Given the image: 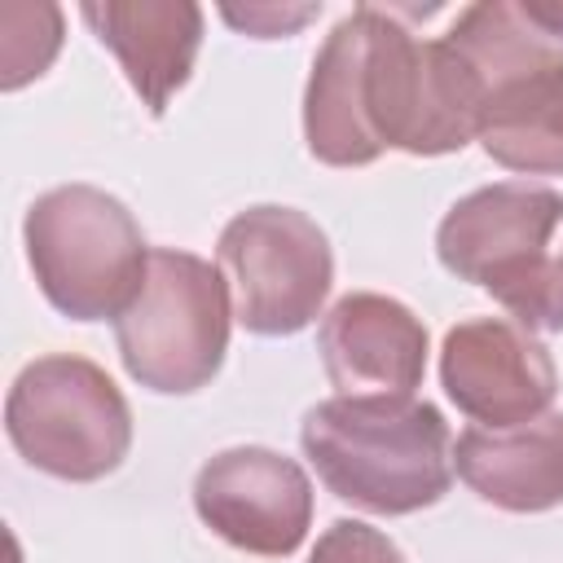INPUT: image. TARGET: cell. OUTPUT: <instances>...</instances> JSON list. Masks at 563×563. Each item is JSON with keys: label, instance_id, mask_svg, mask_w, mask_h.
<instances>
[{"label": "cell", "instance_id": "6", "mask_svg": "<svg viewBox=\"0 0 563 563\" xmlns=\"http://www.w3.org/2000/svg\"><path fill=\"white\" fill-rule=\"evenodd\" d=\"M4 431L26 466L66 484H92L123 466L132 449V409L97 361L53 352L35 356L13 378Z\"/></svg>", "mask_w": 563, "mask_h": 563}, {"label": "cell", "instance_id": "1", "mask_svg": "<svg viewBox=\"0 0 563 563\" xmlns=\"http://www.w3.org/2000/svg\"><path fill=\"white\" fill-rule=\"evenodd\" d=\"M303 457L321 484L369 515H413L453 484V435L413 396H330L303 413Z\"/></svg>", "mask_w": 563, "mask_h": 563}, {"label": "cell", "instance_id": "9", "mask_svg": "<svg viewBox=\"0 0 563 563\" xmlns=\"http://www.w3.org/2000/svg\"><path fill=\"white\" fill-rule=\"evenodd\" d=\"M440 383L475 427L506 431L550 413L559 369L532 330L510 317H471L444 334Z\"/></svg>", "mask_w": 563, "mask_h": 563}, {"label": "cell", "instance_id": "5", "mask_svg": "<svg viewBox=\"0 0 563 563\" xmlns=\"http://www.w3.org/2000/svg\"><path fill=\"white\" fill-rule=\"evenodd\" d=\"M229 321V282L220 264L158 246L150 251L136 299L114 317L119 361L141 387L158 396H189L220 374Z\"/></svg>", "mask_w": 563, "mask_h": 563}, {"label": "cell", "instance_id": "10", "mask_svg": "<svg viewBox=\"0 0 563 563\" xmlns=\"http://www.w3.org/2000/svg\"><path fill=\"white\" fill-rule=\"evenodd\" d=\"M317 352L339 396H413L427 369V325L391 295L352 290L321 317Z\"/></svg>", "mask_w": 563, "mask_h": 563}, {"label": "cell", "instance_id": "7", "mask_svg": "<svg viewBox=\"0 0 563 563\" xmlns=\"http://www.w3.org/2000/svg\"><path fill=\"white\" fill-rule=\"evenodd\" d=\"M224 282L233 286V317L242 330L282 339L312 325L334 282L325 229L277 202L238 211L216 242Z\"/></svg>", "mask_w": 563, "mask_h": 563}, {"label": "cell", "instance_id": "17", "mask_svg": "<svg viewBox=\"0 0 563 563\" xmlns=\"http://www.w3.org/2000/svg\"><path fill=\"white\" fill-rule=\"evenodd\" d=\"M321 13V4H224L220 18L242 31V35H255V40H277V35H295L303 22H312Z\"/></svg>", "mask_w": 563, "mask_h": 563}, {"label": "cell", "instance_id": "3", "mask_svg": "<svg viewBox=\"0 0 563 563\" xmlns=\"http://www.w3.org/2000/svg\"><path fill=\"white\" fill-rule=\"evenodd\" d=\"M563 220V194L528 180H497L457 198L440 229V264L484 286L515 325L523 330H563V260H554L550 233Z\"/></svg>", "mask_w": 563, "mask_h": 563}, {"label": "cell", "instance_id": "13", "mask_svg": "<svg viewBox=\"0 0 563 563\" xmlns=\"http://www.w3.org/2000/svg\"><path fill=\"white\" fill-rule=\"evenodd\" d=\"M475 141L519 176H563V66L519 75L488 92Z\"/></svg>", "mask_w": 563, "mask_h": 563}, {"label": "cell", "instance_id": "15", "mask_svg": "<svg viewBox=\"0 0 563 563\" xmlns=\"http://www.w3.org/2000/svg\"><path fill=\"white\" fill-rule=\"evenodd\" d=\"M62 48L57 4H4L0 9V88L13 92L40 79Z\"/></svg>", "mask_w": 563, "mask_h": 563}, {"label": "cell", "instance_id": "2", "mask_svg": "<svg viewBox=\"0 0 563 563\" xmlns=\"http://www.w3.org/2000/svg\"><path fill=\"white\" fill-rule=\"evenodd\" d=\"M418 44L422 40L378 4H356L330 26L303 88V141L312 158L365 167L383 150H405Z\"/></svg>", "mask_w": 563, "mask_h": 563}, {"label": "cell", "instance_id": "8", "mask_svg": "<svg viewBox=\"0 0 563 563\" xmlns=\"http://www.w3.org/2000/svg\"><path fill=\"white\" fill-rule=\"evenodd\" d=\"M198 519L242 554L286 559L312 528V479L277 449L238 444L194 475Z\"/></svg>", "mask_w": 563, "mask_h": 563}, {"label": "cell", "instance_id": "14", "mask_svg": "<svg viewBox=\"0 0 563 563\" xmlns=\"http://www.w3.org/2000/svg\"><path fill=\"white\" fill-rule=\"evenodd\" d=\"M449 48L471 66V75L488 92H497L501 84L545 70V66H563V35L537 13L532 0H479L466 4L453 26H449Z\"/></svg>", "mask_w": 563, "mask_h": 563}, {"label": "cell", "instance_id": "12", "mask_svg": "<svg viewBox=\"0 0 563 563\" xmlns=\"http://www.w3.org/2000/svg\"><path fill=\"white\" fill-rule=\"evenodd\" d=\"M453 466L466 488L510 515L563 506V413L550 409L523 427H466L453 440Z\"/></svg>", "mask_w": 563, "mask_h": 563}, {"label": "cell", "instance_id": "18", "mask_svg": "<svg viewBox=\"0 0 563 563\" xmlns=\"http://www.w3.org/2000/svg\"><path fill=\"white\" fill-rule=\"evenodd\" d=\"M532 4H537V13H541V18L563 35V0H532Z\"/></svg>", "mask_w": 563, "mask_h": 563}, {"label": "cell", "instance_id": "11", "mask_svg": "<svg viewBox=\"0 0 563 563\" xmlns=\"http://www.w3.org/2000/svg\"><path fill=\"white\" fill-rule=\"evenodd\" d=\"M79 18L114 53L141 106L158 119L198 62L202 9L194 0H88Z\"/></svg>", "mask_w": 563, "mask_h": 563}, {"label": "cell", "instance_id": "4", "mask_svg": "<svg viewBox=\"0 0 563 563\" xmlns=\"http://www.w3.org/2000/svg\"><path fill=\"white\" fill-rule=\"evenodd\" d=\"M22 238L35 286L70 321H114L150 268V246L132 211L79 180L40 194L22 220Z\"/></svg>", "mask_w": 563, "mask_h": 563}, {"label": "cell", "instance_id": "16", "mask_svg": "<svg viewBox=\"0 0 563 563\" xmlns=\"http://www.w3.org/2000/svg\"><path fill=\"white\" fill-rule=\"evenodd\" d=\"M308 563H405V554L387 532H378L361 519H334L317 537Z\"/></svg>", "mask_w": 563, "mask_h": 563}]
</instances>
